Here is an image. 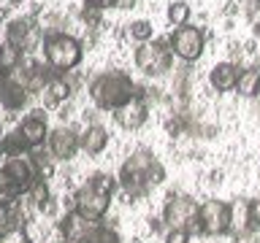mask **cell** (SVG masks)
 <instances>
[{
  "mask_svg": "<svg viewBox=\"0 0 260 243\" xmlns=\"http://www.w3.org/2000/svg\"><path fill=\"white\" fill-rule=\"evenodd\" d=\"M36 154L27 151L14 133L3 135L0 141V197L14 200L30 192V186L38 181Z\"/></svg>",
  "mask_w": 260,
  "mask_h": 243,
  "instance_id": "obj_1",
  "label": "cell"
},
{
  "mask_svg": "<svg viewBox=\"0 0 260 243\" xmlns=\"http://www.w3.org/2000/svg\"><path fill=\"white\" fill-rule=\"evenodd\" d=\"M138 92H141V87L122 70H103L89 81V100L101 111H117Z\"/></svg>",
  "mask_w": 260,
  "mask_h": 243,
  "instance_id": "obj_2",
  "label": "cell"
},
{
  "mask_svg": "<svg viewBox=\"0 0 260 243\" xmlns=\"http://www.w3.org/2000/svg\"><path fill=\"white\" fill-rule=\"evenodd\" d=\"M84 44L68 32H49L44 38V60L54 73H68L81 62Z\"/></svg>",
  "mask_w": 260,
  "mask_h": 243,
  "instance_id": "obj_3",
  "label": "cell"
},
{
  "mask_svg": "<svg viewBox=\"0 0 260 243\" xmlns=\"http://www.w3.org/2000/svg\"><path fill=\"white\" fill-rule=\"evenodd\" d=\"M154 162H157V157H154L149 149L133 151L125 162H122L117 184L130 194V197H141V194L152 186V184H149V173H152V165H154Z\"/></svg>",
  "mask_w": 260,
  "mask_h": 243,
  "instance_id": "obj_4",
  "label": "cell"
},
{
  "mask_svg": "<svg viewBox=\"0 0 260 243\" xmlns=\"http://www.w3.org/2000/svg\"><path fill=\"white\" fill-rule=\"evenodd\" d=\"M133 62L138 70H144L146 76H162L174 65V52H171L168 38H152L146 44H138L133 52Z\"/></svg>",
  "mask_w": 260,
  "mask_h": 243,
  "instance_id": "obj_5",
  "label": "cell"
},
{
  "mask_svg": "<svg viewBox=\"0 0 260 243\" xmlns=\"http://www.w3.org/2000/svg\"><path fill=\"white\" fill-rule=\"evenodd\" d=\"M201 202H195L190 194H171L166 208H162V222L168 224V230H195V219H198Z\"/></svg>",
  "mask_w": 260,
  "mask_h": 243,
  "instance_id": "obj_6",
  "label": "cell"
},
{
  "mask_svg": "<svg viewBox=\"0 0 260 243\" xmlns=\"http://www.w3.org/2000/svg\"><path fill=\"white\" fill-rule=\"evenodd\" d=\"M195 230L203 235H225L231 232V202L222 200H206L198 208Z\"/></svg>",
  "mask_w": 260,
  "mask_h": 243,
  "instance_id": "obj_7",
  "label": "cell"
},
{
  "mask_svg": "<svg viewBox=\"0 0 260 243\" xmlns=\"http://www.w3.org/2000/svg\"><path fill=\"white\" fill-rule=\"evenodd\" d=\"M168 40H171V52H174V57H179L182 62H195L203 54V46H206V35H203V30L192 27V24L176 27L168 35Z\"/></svg>",
  "mask_w": 260,
  "mask_h": 243,
  "instance_id": "obj_8",
  "label": "cell"
},
{
  "mask_svg": "<svg viewBox=\"0 0 260 243\" xmlns=\"http://www.w3.org/2000/svg\"><path fill=\"white\" fill-rule=\"evenodd\" d=\"M111 206V194H103L98 192L95 186L84 184L81 189L76 192V197H73V211L81 214L84 219H92V222H101L106 216V211Z\"/></svg>",
  "mask_w": 260,
  "mask_h": 243,
  "instance_id": "obj_9",
  "label": "cell"
},
{
  "mask_svg": "<svg viewBox=\"0 0 260 243\" xmlns=\"http://www.w3.org/2000/svg\"><path fill=\"white\" fill-rule=\"evenodd\" d=\"M14 135L19 138V143L27 151H36V149H41V146H46V138H49L46 113L44 111H32L30 116L22 119V125L14 130Z\"/></svg>",
  "mask_w": 260,
  "mask_h": 243,
  "instance_id": "obj_10",
  "label": "cell"
},
{
  "mask_svg": "<svg viewBox=\"0 0 260 243\" xmlns=\"http://www.w3.org/2000/svg\"><path fill=\"white\" fill-rule=\"evenodd\" d=\"M101 222H92V219H84L81 214H76V211H68L57 227H60L65 243H89V238H92V232L98 230Z\"/></svg>",
  "mask_w": 260,
  "mask_h": 243,
  "instance_id": "obj_11",
  "label": "cell"
},
{
  "mask_svg": "<svg viewBox=\"0 0 260 243\" xmlns=\"http://www.w3.org/2000/svg\"><path fill=\"white\" fill-rule=\"evenodd\" d=\"M46 149L52 154V159H71L79 151V133L71 127H54L49 130Z\"/></svg>",
  "mask_w": 260,
  "mask_h": 243,
  "instance_id": "obj_12",
  "label": "cell"
},
{
  "mask_svg": "<svg viewBox=\"0 0 260 243\" xmlns=\"http://www.w3.org/2000/svg\"><path fill=\"white\" fill-rule=\"evenodd\" d=\"M149 116V108H146V100H144V92H138L136 97H130L125 105H119L114 111V122L122 127V130H138Z\"/></svg>",
  "mask_w": 260,
  "mask_h": 243,
  "instance_id": "obj_13",
  "label": "cell"
},
{
  "mask_svg": "<svg viewBox=\"0 0 260 243\" xmlns=\"http://www.w3.org/2000/svg\"><path fill=\"white\" fill-rule=\"evenodd\" d=\"M236 81H239V68L233 62H217L214 68L209 70V84L217 92H233Z\"/></svg>",
  "mask_w": 260,
  "mask_h": 243,
  "instance_id": "obj_14",
  "label": "cell"
},
{
  "mask_svg": "<svg viewBox=\"0 0 260 243\" xmlns=\"http://www.w3.org/2000/svg\"><path fill=\"white\" fill-rule=\"evenodd\" d=\"M106 146H109V133L101 125H87V130L79 135V149L84 154H89V157L106 151Z\"/></svg>",
  "mask_w": 260,
  "mask_h": 243,
  "instance_id": "obj_15",
  "label": "cell"
},
{
  "mask_svg": "<svg viewBox=\"0 0 260 243\" xmlns=\"http://www.w3.org/2000/svg\"><path fill=\"white\" fill-rule=\"evenodd\" d=\"M71 92H73V89L68 87V81H65L60 73H57V76H52V81H49L44 89H41V97H44V105H46V108H57L60 103L68 100Z\"/></svg>",
  "mask_w": 260,
  "mask_h": 243,
  "instance_id": "obj_16",
  "label": "cell"
},
{
  "mask_svg": "<svg viewBox=\"0 0 260 243\" xmlns=\"http://www.w3.org/2000/svg\"><path fill=\"white\" fill-rule=\"evenodd\" d=\"M231 232L239 238V235H247L249 230V200H236L231 202Z\"/></svg>",
  "mask_w": 260,
  "mask_h": 243,
  "instance_id": "obj_17",
  "label": "cell"
},
{
  "mask_svg": "<svg viewBox=\"0 0 260 243\" xmlns=\"http://www.w3.org/2000/svg\"><path fill=\"white\" fill-rule=\"evenodd\" d=\"M236 92H239L241 97H257L260 95V65H252V68L239 73Z\"/></svg>",
  "mask_w": 260,
  "mask_h": 243,
  "instance_id": "obj_18",
  "label": "cell"
},
{
  "mask_svg": "<svg viewBox=\"0 0 260 243\" xmlns=\"http://www.w3.org/2000/svg\"><path fill=\"white\" fill-rule=\"evenodd\" d=\"M22 65V49L3 40L0 44V73H11Z\"/></svg>",
  "mask_w": 260,
  "mask_h": 243,
  "instance_id": "obj_19",
  "label": "cell"
},
{
  "mask_svg": "<svg viewBox=\"0 0 260 243\" xmlns=\"http://www.w3.org/2000/svg\"><path fill=\"white\" fill-rule=\"evenodd\" d=\"M166 16H168V22H171V27H184L187 22H190V6L184 3V0H176V3H171L168 6V11H166Z\"/></svg>",
  "mask_w": 260,
  "mask_h": 243,
  "instance_id": "obj_20",
  "label": "cell"
},
{
  "mask_svg": "<svg viewBox=\"0 0 260 243\" xmlns=\"http://www.w3.org/2000/svg\"><path fill=\"white\" fill-rule=\"evenodd\" d=\"M127 35L133 40H138V44H146V40L154 38V27H152V22H146V19H136V22L127 24Z\"/></svg>",
  "mask_w": 260,
  "mask_h": 243,
  "instance_id": "obj_21",
  "label": "cell"
},
{
  "mask_svg": "<svg viewBox=\"0 0 260 243\" xmlns=\"http://www.w3.org/2000/svg\"><path fill=\"white\" fill-rule=\"evenodd\" d=\"M0 243H32L24 227H6L0 232Z\"/></svg>",
  "mask_w": 260,
  "mask_h": 243,
  "instance_id": "obj_22",
  "label": "cell"
},
{
  "mask_svg": "<svg viewBox=\"0 0 260 243\" xmlns=\"http://www.w3.org/2000/svg\"><path fill=\"white\" fill-rule=\"evenodd\" d=\"M89 243H119V235H117L114 227L101 222V224H98V230L92 232V238H89Z\"/></svg>",
  "mask_w": 260,
  "mask_h": 243,
  "instance_id": "obj_23",
  "label": "cell"
},
{
  "mask_svg": "<svg viewBox=\"0 0 260 243\" xmlns=\"http://www.w3.org/2000/svg\"><path fill=\"white\" fill-rule=\"evenodd\" d=\"M249 230H260V197L249 200Z\"/></svg>",
  "mask_w": 260,
  "mask_h": 243,
  "instance_id": "obj_24",
  "label": "cell"
},
{
  "mask_svg": "<svg viewBox=\"0 0 260 243\" xmlns=\"http://www.w3.org/2000/svg\"><path fill=\"white\" fill-rule=\"evenodd\" d=\"M166 243H190V232L187 230H168Z\"/></svg>",
  "mask_w": 260,
  "mask_h": 243,
  "instance_id": "obj_25",
  "label": "cell"
},
{
  "mask_svg": "<svg viewBox=\"0 0 260 243\" xmlns=\"http://www.w3.org/2000/svg\"><path fill=\"white\" fill-rule=\"evenodd\" d=\"M81 19H84L89 27H95V24H101V11H95V8H87V6H84V11H81Z\"/></svg>",
  "mask_w": 260,
  "mask_h": 243,
  "instance_id": "obj_26",
  "label": "cell"
},
{
  "mask_svg": "<svg viewBox=\"0 0 260 243\" xmlns=\"http://www.w3.org/2000/svg\"><path fill=\"white\" fill-rule=\"evenodd\" d=\"M162 178H166V168H162L160 162H154V165H152V173H149V184H160Z\"/></svg>",
  "mask_w": 260,
  "mask_h": 243,
  "instance_id": "obj_27",
  "label": "cell"
},
{
  "mask_svg": "<svg viewBox=\"0 0 260 243\" xmlns=\"http://www.w3.org/2000/svg\"><path fill=\"white\" fill-rule=\"evenodd\" d=\"M8 202H11V200L0 197V232H3L6 227H11V224H8Z\"/></svg>",
  "mask_w": 260,
  "mask_h": 243,
  "instance_id": "obj_28",
  "label": "cell"
},
{
  "mask_svg": "<svg viewBox=\"0 0 260 243\" xmlns=\"http://www.w3.org/2000/svg\"><path fill=\"white\" fill-rule=\"evenodd\" d=\"M87 8H95V11H106V8H114V0H84Z\"/></svg>",
  "mask_w": 260,
  "mask_h": 243,
  "instance_id": "obj_29",
  "label": "cell"
},
{
  "mask_svg": "<svg viewBox=\"0 0 260 243\" xmlns=\"http://www.w3.org/2000/svg\"><path fill=\"white\" fill-rule=\"evenodd\" d=\"M133 6H136V0H114V8H122V11H127Z\"/></svg>",
  "mask_w": 260,
  "mask_h": 243,
  "instance_id": "obj_30",
  "label": "cell"
},
{
  "mask_svg": "<svg viewBox=\"0 0 260 243\" xmlns=\"http://www.w3.org/2000/svg\"><path fill=\"white\" fill-rule=\"evenodd\" d=\"M6 16H8V6H6V8H0V19H6Z\"/></svg>",
  "mask_w": 260,
  "mask_h": 243,
  "instance_id": "obj_31",
  "label": "cell"
},
{
  "mask_svg": "<svg viewBox=\"0 0 260 243\" xmlns=\"http://www.w3.org/2000/svg\"><path fill=\"white\" fill-rule=\"evenodd\" d=\"M255 35H260V22L255 24Z\"/></svg>",
  "mask_w": 260,
  "mask_h": 243,
  "instance_id": "obj_32",
  "label": "cell"
},
{
  "mask_svg": "<svg viewBox=\"0 0 260 243\" xmlns=\"http://www.w3.org/2000/svg\"><path fill=\"white\" fill-rule=\"evenodd\" d=\"M0 141H3V130H0Z\"/></svg>",
  "mask_w": 260,
  "mask_h": 243,
  "instance_id": "obj_33",
  "label": "cell"
},
{
  "mask_svg": "<svg viewBox=\"0 0 260 243\" xmlns=\"http://www.w3.org/2000/svg\"><path fill=\"white\" fill-rule=\"evenodd\" d=\"M54 243H65V240H54Z\"/></svg>",
  "mask_w": 260,
  "mask_h": 243,
  "instance_id": "obj_34",
  "label": "cell"
}]
</instances>
